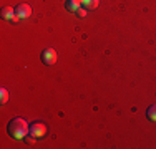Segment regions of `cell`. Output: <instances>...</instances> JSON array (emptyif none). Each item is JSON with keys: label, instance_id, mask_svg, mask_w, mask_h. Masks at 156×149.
Here are the masks:
<instances>
[{"label": "cell", "instance_id": "6da1fadb", "mask_svg": "<svg viewBox=\"0 0 156 149\" xmlns=\"http://www.w3.org/2000/svg\"><path fill=\"white\" fill-rule=\"evenodd\" d=\"M7 131H9V134L13 137V139H25V136L28 134V131H30V126L27 124V121L22 118H15L12 119V121L9 123V126H7Z\"/></svg>", "mask_w": 156, "mask_h": 149}, {"label": "cell", "instance_id": "7a4b0ae2", "mask_svg": "<svg viewBox=\"0 0 156 149\" xmlns=\"http://www.w3.org/2000/svg\"><path fill=\"white\" fill-rule=\"evenodd\" d=\"M28 134H32L33 137L40 139V137H43L47 134V126L43 124V123H33V124H30V131H28Z\"/></svg>", "mask_w": 156, "mask_h": 149}, {"label": "cell", "instance_id": "3957f363", "mask_svg": "<svg viewBox=\"0 0 156 149\" xmlns=\"http://www.w3.org/2000/svg\"><path fill=\"white\" fill-rule=\"evenodd\" d=\"M42 60H43L45 65H50V66L55 65V63H57V51H55L53 48H47L42 53Z\"/></svg>", "mask_w": 156, "mask_h": 149}, {"label": "cell", "instance_id": "277c9868", "mask_svg": "<svg viewBox=\"0 0 156 149\" xmlns=\"http://www.w3.org/2000/svg\"><path fill=\"white\" fill-rule=\"evenodd\" d=\"M15 12L20 18H28L32 15V7L28 5V3H20V5L15 9Z\"/></svg>", "mask_w": 156, "mask_h": 149}, {"label": "cell", "instance_id": "5b68a950", "mask_svg": "<svg viewBox=\"0 0 156 149\" xmlns=\"http://www.w3.org/2000/svg\"><path fill=\"white\" fill-rule=\"evenodd\" d=\"M83 5V0H68V3H66V9L70 10V12H76L80 7Z\"/></svg>", "mask_w": 156, "mask_h": 149}, {"label": "cell", "instance_id": "8992f818", "mask_svg": "<svg viewBox=\"0 0 156 149\" xmlns=\"http://www.w3.org/2000/svg\"><path fill=\"white\" fill-rule=\"evenodd\" d=\"M15 15H17V12L12 9V7H5V9L2 10V17L5 18V20H13Z\"/></svg>", "mask_w": 156, "mask_h": 149}, {"label": "cell", "instance_id": "52a82bcc", "mask_svg": "<svg viewBox=\"0 0 156 149\" xmlns=\"http://www.w3.org/2000/svg\"><path fill=\"white\" fill-rule=\"evenodd\" d=\"M98 3H100V0H83V7L87 10H93L98 7Z\"/></svg>", "mask_w": 156, "mask_h": 149}, {"label": "cell", "instance_id": "ba28073f", "mask_svg": "<svg viewBox=\"0 0 156 149\" xmlns=\"http://www.w3.org/2000/svg\"><path fill=\"white\" fill-rule=\"evenodd\" d=\"M7 101H9V91H7L5 88H2L0 89V103L5 104Z\"/></svg>", "mask_w": 156, "mask_h": 149}, {"label": "cell", "instance_id": "9c48e42d", "mask_svg": "<svg viewBox=\"0 0 156 149\" xmlns=\"http://www.w3.org/2000/svg\"><path fill=\"white\" fill-rule=\"evenodd\" d=\"M148 119H151V121H156V104L150 106V109H148Z\"/></svg>", "mask_w": 156, "mask_h": 149}, {"label": "cell", "instance_id": "30bf717a", "mask_svg": "<svg viewBox=\"0 0 156 149\" xmlns=\"http://www.w3.org/2000/svg\"><path fill=\"white\" fill-rule=\"evenodd\" d=\"M75 13H76L80 18H85V17H87V9H81V7H80V9H78Z\"/></svg>", "mask_w": 156, "mask_h": 149}]
</instances>
